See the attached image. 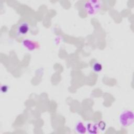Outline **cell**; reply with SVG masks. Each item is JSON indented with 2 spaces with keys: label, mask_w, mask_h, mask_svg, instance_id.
<instances>
[{
  "label": "cell",
  "mask_w": 134,
  "mask_h": 134,
  "mask_svg": "<svg viewBox=\"0 0 134 134\" xmlns=\"http://www.w3.org/2000/svg\"><path fill=\"white\" fill-rule=\"evenodd\" d=\"M119 122L122 127H128L133 122V114L131 110H126L122 111L119 117Z\"/></svg>",
  "instance_id": "obj_1"
},
{
  "label": "cell",
  "mask_w": 134,
  "mask_h": 134,
  "mask_svg": "<svg viewBox=\"0 0 134 134\" xmlns=\"http://www.w3.org/2000/svg\"><path fill=\"white\" fill-rule=\"evenodd\" d=\"M99 3V2L98 1L87 2V3L85 4V8L87 12L90 14L96 13V12H97L99 9L100 4Z\"/></svg>",
  "instance_id": "obj_2"
},
{
  "label": "cell",
  "mask_w": 134,
  "mask_h": 134,
  "mask_svg": "<svg viewBox=\"0 0 134 134\" xmlns=\"http://www.w3.org/2000/svg\"><path fill=\"white\" fill-rule=\"evenodd\" d=\"M29 30V25L26 21H23L18 25L17 28V35L21 36L26 35Z\"/></svg>",
  "instance_id": "obj_3"
},
{
  "label": "cell",
  "mask_w": 134,
  "mask_h": 134,
  "mask_svg": "<svg viewBox=\"0 0 134 134\" xmlns=\"http://www.w3.org/2000/svg\"><path fill=\"white\" fill-rule=\"evenodd\" d=\"M22 44L24 47L26 48L27 49L32 51L36 49L38 47V44L35 41L26 39L22 41Z\"/></svg>",
  "instance_id": "obj_4"
},
{
  "label": "cell",
  "mask_w": 134,
  "mask_h": 134,
  "mask_svg": "<svg viewBox=\"0 0 134 134\" xmlns=\"http://www.w3.org/2000/svg\"><path fill=\"white\" fill-rule=\"evenodd\" d=\"M86 129L89 133H97L98 131L97 125L95 123H88L86 126Z\"/></svg>",
  "instance_id": "obj_5"
},
{
  "label": "cell",
  "mask_w": 134,
  "mask_h": 134,
  "mask_svg": "<svg viewBox=\"0 0 134 134\" xmlns=\"http://www.w3.org/2000/svg\"><path fill=\"white\" fill-rule=\"evenodd\" d=\"M75 130L78 133L83 134L86 132V127L84 125V124L82 122L79 121L77 122L75 125Z\"/></svg>",
  "instance_id": "obj_6"
},
{
  "label": "cell",
  "mask_w": 134,
  "mask_h": 134,
  "mask_svg": "<svg viewBox=\"0 0 134 134\" xmlns=\"http://www.w3.org/2000/svg\"><path fill=\"white\" fill-rule=\"evenodd\" d=\"M92 68H93V70H94V72H99L102 70L103 66H102V65L100 63H99V62H95L93 64Z\"/></svg>",
  "instance_id": "obj_7"
},
{
  "label": "cell",
  "mask_w": 134,
  "mask_h": 134,
  "mask_svg": "<svg viewBox=\"0 0 134 134\" xmlns=\"http://www.w3.org/2000/svg\"><path fill=\"white\" fill-rule=\"evenodd\" d=\"M97 125L98 129H100V130H104L105 129V128H106V124L103 121H99Z\"/></svg>",
  "instance_id": "obj_8"
},
{
  "label": "cell",
  "mask_w": 134,
  "mask_h": 134,
  "mask_svg": "<svg viewBox=\"0 0 134 134\" xmlns=\"http://www.w3.org/2000/svg\"><path fill=\"white\" fill-rule=\"evenodd\" d=\"M8 91V87L6 85H3L1 87V91L2 93H6Z\"/></svg>",
  "instance_id": "obj_9"
}]
</instances>
